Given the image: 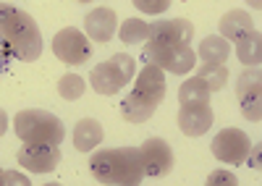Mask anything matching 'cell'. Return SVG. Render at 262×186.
I'll return each instance as SVG.
<instances>
[{
    "label": "cell",
    "mask_w": 262,
    "mask_h": 186,
    "mask_svg": "<svg viewBox=\"0 0 262 186\" xmlns=\"http://www.w3.org/2000/svg\"><path fill=\"white\" fill-rule=\"evenodd\" d=\"M131 95L144 100L147 105H155L158 108L160 102H163V97H165V71L160 66H155V63H147L139 71L137 84H134V89H131Z\"/></svg>",
    "instance_id": "7c38bea8"
},
{
    "label": "cell",
    "mask_w": 262,
    "mask_h": 186,
    "mask_svg": "<svg viewBox=\"0 0 262 186\" xmlns=\"http://www.w3.org/2000/svg\"><path fill=\"white\" fill-rule=\"evenodd\" d=\"M249 29H254L252 27V16L247 13V11H228L223 18H221V37L223 39H233L236 37H242L244 32H249Z\"/></svg>",
    "instance_id": "ac0fdd59"
},
{
    "label": "cell",
    "mask_w": 262,
    "mask_h": 186,
    "mask_svg": "<svg viewBox=\"0 0 262 186\" xmlns=\"http://www.w3.org/2000/svg\"><path fill=\"white\" fill-rule=\"evenodd\" d=\"M102 142V126L95 118H81L74 129V147L79 152H90Z\"/></svg>",
    "instance_id": "2e32d148"
},
{
    "label": "cell",
    "mask_w": 262,
    "mask_h": 186,
    "mask_svg": "<svg viewBox=\"0 0 262 186\" xmlns=\"http://www.w3.org/2000/svg\"><path fill=\"white\" fill-rule=\"evenodd\" d=\"M0 183H6V171L0 168Z\"/></svg>",
    "instance_id": "f1b7e54d"
},
{
    "label": "cell",
    "mask_w": 262,
    "mask_h": 186,
    "mask_svg": "<svg viewBox=\"0 0 262 186\" xmlns=\"http://www.w3.org/2000/svg\"><path fill=\"white\" fill-rule=\"evenodd\" d=\"M194 24L186 18H173V21H155L147 29V48H170L179 42H191Z\"/></svg>",
    "instance_id": "9c48e42d"
},
{
    "label": "cell",
    "mask_w": 262,
    "mask_h": 186,
    "mask_svg": "<svg viewBox=\"0 0 262 186\" xmlns=\"http://www.w3.org/2000/svg\"><path fill=\"white\" fill-rule=\"evenodd\" d=\"M228 53H231V45H228V39H223L221 34L205 37L200 42V48H196V55L202 58V63H226Z\"/></svg>",
    "instance_id": "e0dca14e"
},
{
    "label": "cell",
    "mask_w": 262,
    "mask_h": 186,
    "mask_svg": "<svg viewBox=\"0 0 262 186\" xmlns=\"http://www.w3.org/2000/svg\"><path fill=\"white\" fill-rule=\"evenodd\" d=\"M90 171L100 183L137 186L144 178V162H142L139 147L100 150L90 157Z\"/></svg>",
    "instance_id": "7a4b0ae2"
},
{
    "label": "cell",
    "mask_w": 262,
    "mask_h": 186,
    "mask_svg": "<svg viewBox=\"0 0 262 186\" xmlns=\"http://www.w3.org/2000/svg\"><path fill=\"white\" fill-rule=\"evenodd\" d=\"M142 13H149V16H158V13H163V11H168L170 8V3L173 0H131Z\"/></svg>",
    "instance_id": "cb8c5ba5"
},
{
    "label": "cell",
    "mask_w": 262,
    "mask_h": 186,
    "mask_svg": "<svg viewBox=\"0 0 262 186\" xmlns=\"http://www.w3.org/2000/svg\"><path fill=\"white\" fill-rule=\"evenodd\" d=\"M81 3H90V0H81Z\"/></svg>",
    "instance_id": "f546056e"
},
{
    "label": "cell",
    "mask_w": 262,
    "mask_h": 186,
    "mask_svg": "<svg viewBox=\"0 0 262 186\" xmlns=\"http://www.w3.org/2000/svg\"><path fill=\"white\" fill-rule=\"evenodd\" d=\"M215 121L210 100H200V102H184L179 110V129L186 136H202L210 131Z\"/></svg>",
    "instance_id": "30bf717a"
},
{
    "label": "cell",
    "mask_w": 262,
    "mask_h": 186,
    "mask_svg": "<svg viewBox=\"0 0 262 186\" xmlns=\"http://www.w3.org/2000/svg\"><path fill=\"white\" fill-rule=\"evenodd\" d=\"M142 162H144V176H163L173 168V150L170 144L160 136H149L142 147Z\"/></svg>",
    "instance_id": "4fadbf2b"
},
{
    "label": "cell",
    "mask_w": 262,
    "mask_h": 186,
    "mask_svg": "<svg viewBox=\"0 0 262 186\" xmlns=\"http://www.w3.org/2000/svg\"><path fill=\"white\" fill-rule=\"evenodd\" d=\"M236 97L247 121L259 123L262 118V76L259 66H247V71L236 81Z\"/></svg>",
    "instance_id": "ba28073f"
},
{
    "label": "cell",
    "mask_w": 262,
    "mask_h": 186,
    "mask_svg": "<svg viewBox=\"0 0 262 186\" xmlns=\"http://www.w3.org/2000/svg\"><path fill=\"white\" fill-rule=\"evenodd\" d=\"M210 89L207 84L200 79V76H189L184 84L179 87V102L184 105V102H200V100H210Z\"/></svg>",
    "instance_id": "7402d4cb"
},
{
    "label": "cell",
    "mask_w": 262,
    "mask_h": 186,
    "mask_svg": "<svg viewBox=\"0 0 262 186\" xmlns=\"http://www.w3.org/2000/svg\"><path fill=\"white\" fill-rule=\"evenodd\" d=\"M144 58L147 63H155L163 71L176 74V76H184L196 66V53L186 42L170 45V48H144Z\"/></svg>",
    "instance_id": "8992f818"
},
{
    "label": "cell",
    "mask_w": 262,
    "mask_h": 186,
    "mask_svg": "<svg viewBox=\"0 0 262 186\" xmlns=\"http://www.w3.org/2000/svg\"><path fill=\"white\" fill-rule=\"evenodd\" d=\"M86 84H84V79L76 76V74H66L60 81H58V95L63 100H79L84 95Z\"/></svg>",
    "instance_id": "603a6c76"
},
{
    "label": "cell",
    "mask_w": 262,
    "mask_h": 186,
    "mask_svg": "<svg viewBox=\"0 0 262 186\" xmlns=\"http://www.w3.org/2000/svg\"><path fill=\"white\" fill-rule=\"evenodd\" d=\"M155 105H147L144 100H139V97H134V95H128L123 102H121V115L128 121V123H144V121H149L152 115H155Z\"/></svg>",
    "instance_id": "d6986e66"
},
{
    "label": "cell",
    "mask_w": 262,
    "mask_h": 186,
    "mask_svg": "<svg viewBox=\"0 0 262 186\" xmlns=\"http://www.w3.org/2000/svg\"><path fill=\"white\" fill-rule=\"evenodd\" d=\"M207 183H210V186H215V183H228V186H233V183H238V181H236V176H233L231 171H215V173L207 176Z\"/></svg>",
    "instance_id": "d4e9b609"
},
{
    "label": "cell",
    "mask_w": 262,
    "mask_h": 186,
    "mask_svg": "<svg viewBox=\"0 0 262 186\" xmlns=\"http://www.w3.org/2000/svg\"><path fill=\"white\" fill-rule=\"evenodd\" d=\"M6 131H8V113L0 108V136H3Z\"/></svg>",
    "instance_id": "4316f807"
},
{
    "label": "cell",
    "mask_w": 262,
    "mask_h": 186,
    "mask_svg": "<svg viewBox=\"0 0 262 186\" xmlns=\"http://www.w3.org/2000/svg\"><path fill=\"white\" fill-rule=\"evenodd\" d=\"M53 53L69 66H81L92 58V39L76 27H66L53 37Z\"/></svg>",
    "instance_id": "5b68a950"
},
{
    "label": "cell",
    "mask_w": 262,
    "mask_h": 186,
    "mask_svg": "<svg viewBox=\"0 0 262 186\" xmlns=\"http://www.w3.org/2000/svg\"><path fill=\"white\" fill-rule=\"evenodd\" d=\"M194 76H200L210 92H221L228 84V68L223 63H202Z\"/></svg>",
    "instance_id": "ffe728a7"
},
{
    "label": "cell",
    "mask_w": 262,
    "mask_h": 186,
    "mask_svg": "<svg viewBox=\"0 0 262 186\" xmlns=\"http://www.w3.org/2000/svg\"><path fill=\"white\" fill-rule=\"evenodd\" d=\"M236 42V55L244 66H257L259 58H262V34L259 29H249L242 37L233 39Z\"/></svg>",
    "instance_id": "9a60e30c"
},
{
    "label": "cell",
    "mask_w": 262,
    "mask_h": 186,
    "mask_svg": "<svg viewBox=\"0 0 262 186\" xmlns=\"http://www.w3.org/2000/svg\"><path fill=\"white\" fill-rule=\"evenodd\" d=\"M16 136L24 144H63V121L48 110H21L13 121Z\"/></svg>",
    "instance_id": "3957f363"
},
{
    "label": "cell",
    "mask_w": 262,
    "mask_h": 186,
    "mask_svg": "<svg viewBox=\"0 0 262 186\" xmlns=\"http://www.w3.org/2000/svg\"><path fill=\"white\" fill-rule=\"evenodd\" d=\"M147 29H149V24L142 21V18H126L118 27V37L126 45H142L147 39Z\"/></svg>",
    "instance_id": "44dd1931"
},
{
    "label": "cell",
    "mask_w": 262,
    "mask_h": 186,
    "mask_svg": "<svg viewBox=\"0 0 262 186\" xmlns=\"http://www.w3.org/2000/svg\"><path fill=\"white\" fill-rule=\"evenodd\" d=\"M60 162L58 144H24L18 150V165L32 173H50Z\"/></svg>",
    "instance_id": "8fae6325"
},
{
    "label": "cell",
    "mask_w": 262,
    "mask_h": 186,
    "mask_svg": "<svg viewBox=\"0 0 262 186\" xmlns=\"http://www.w3.org/2000/svg\"><path fill=\"white\" fill-rule=\"evenodd\" d=\"M137 74V63L134 58H128L123 53L113 55L111 60H102L90 71V84L97 95L111 97L116 92H121L126 84H131V79Z\"/></svg>",
    "instance_id": "277c9868"
},
{
    "label": "cell",
    "mask_w": 262,
    "mask_h": 186,
    "mask_svg": "<svg viewBox=\"0 0 262 186\" xmlns=\"http://www.w3.org/2000/svg\"><path fill=\"white\" fill-rule=\"evenodd\" d=\"M247 3H249L254 11H259V8H262V0H247Z\"/></svg>",
    "instance_id": "83f0119b"
},
{
    "label": "cell",
    "mask_w": 262,
    "mask_h": 186,
    "mask_svg": "<svg viewBox=\"0 0 262 186\" xmlns=\"http://www.w3.org/2000/svg\"><path fill=\"white\" fill-rule=\"evenodd\" d=\"M0 34L6 37L13 58L24 60V63L37 60L42 55V48H45L37 21L13 3H0Z\"/></svg>",
    "instance_id": "6da1fadb"
},
{
    "label": "cell",
    "mask_w": 262,
    "mask_h": 186,
    "mask_svg": "<svg viewBox=\"0 0 262 186\" xmlns=\"http://www.w3.org/2000/svg\"><path fill=\"white\" fill-rule=\"evenodd\" d=\"M252 139L242 129H223L212 139V155L226 165H242L249 160Z\"/></svg>",
    "instance_id": "52a82bcc"
},
{
    "label": "cell",
    "mask_w": 262,
    "mask_h": 186,
    "mask_svg": "<svg viewBox=\"0 0 262 186\" xmlns=\"http://www.w3.org/2000/svg\"><path fill=\"white\" fill-rule=\"evenodd\" d=\"M11 58H13V53H11V48H8V42H6V37L0 34V74L6 71V66L11 63Z\"/></svg>",
    "instance_id": "484cf974"
},
{
    "label": "cell",
    "mask_w": 262,
    "mask_h": 186,
    "mask_svg": "<svg viewBox=\"0 0 262 186\" xmlns=\"http://www.w3.org/2000/svg\"><path fill=\"white\" fill-rule=\"evenodd\" d=\"M116 29H118V16L113 8H95L84 18V32L92 42H100V45L111 42Z\"/></svg>",
    "instance_id": "5bb4252c"
}]
</instances>
